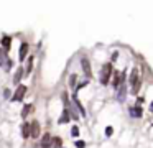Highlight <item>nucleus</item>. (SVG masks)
<instances>
[{"instance_id":"7ed1b4c3","label":"nucleus","mask_w":153,"mask_h":148,"mask_svg":"<svg viewBox=\"0 0 153 148\" xmlns=\"http://www.w3.org/2000/svg\"><path fill=\"white\" fill-rule=\"evenodd\" d=\"M125 97H127V87L123 84H120L117 87V101L119 102H125Z\"/></svg>"},{"instance_id":"39448f33","label":"nucleus","mask_w":153,"mask_h":148,"mask_svg":"<svg viewBox=\"0 0 153 148\" xmlns=\"http://www.w3.org/2000/svg\"><path fill=\"white\" fill-rule=\"evenodd\" d=\"M31 135V127H30V123H23V125H21V137L25 138H28Z\"/></svg>"},{"instance_id":"f8f14e48","label":"nucleus","mask_w":153,"mask_h":148,"mask_svg":"<svg viewBox=\"0 0 153 148\" xmlns=\"http://www.w3.org/2000/svg\"><path fill=\"white\" fill-rule=\"evenodd\" d=\"M50 143H51V137H50V133L43 135V140H41V147H43V148H50Z\"/></svg>"},{"instance_id":"f3484780","label":"nucleus","mask_w":153,"mask_h":148,"mask_svg":"<svg viewBox=\"0 0 153 148\" xmlns=\"http://www.w3.org/2000/svg\"><path fill=\"white\" fill-rule=\"evenodd\" d=\"M61 97H63V102H64V105H69V96H68V92H63L61 94Z\"/></svg>"},{"instance_id":"9d476101","label":"nucleus","mask_w":153,"mask_h":148,"mask_svg":"<svg viewBox=\"0 0 153 148\" xmlns=\"http://www.w3.org/2000/svg\"><path fill=\"white\" fill-rule=\"evenodd\" d=\"M26 53H28V45H26V43H21V46H20V61H25Z\"/></svg>"},{"instance_id":"dca6fc26","label":"nucleus","mask_w":153,"mask_h":148,"mask_svg":"<svg viewBox=\"0 0 153 148\" xmlns=\"http://www.w3.org/2000/svg\"><path fill=\"white\" fill-rule=\"evenodd\" d=\"M74 101H76V105H77V109H79V112H81V115L84 117V115H86V110H84V107L81 105V102L77 101V96H76V94H74Z\"/></svg>"},{"instance_id":"f257e3e1","label":"nucleus","mask_w":153,"mask_h":148,"mask_svg":"<svg viewBox=\"0 0 153 148\" xmlns=\"http://www.w3.org/2000/svg\"><path fill=\"white\" fill-rule=\"evenodd\" d=\"M110 76H112V64L110 63H107V64H104L102 66V71H101V84H107L109 79H110Z\"/></svg>"},{"instance_id":"a211bd4d","label":"nucleus","mask_w":153,"mask_h":148,"mask_svg":"<svg viewBox=\"0 0 153 148\" xmlns=\"http://www.w3.org/2000/svg\"><path fill=\"white\" fill-rule=\"evenodd\" d=\"M71 135L72 137H77V135H79V127H72L71 128Z\"/></svg>"},{"instance_id":"ddd939ff","label":"nucleus","mask_w":153,"mask_h":148,"mask_svg":"<svg viewBox=\"0 0 153 148\" xmlns=\"http://www.w3.org/2000/svg\"><path fill=\"white\" fill-rule=\"evenodd\" d=\"M10 36H3V40H2V48H3V51H8L10 50Z\"/></svg>"},{"instance_id":"4468645a","label":"nucleus","mask_w":153,"mask_h":148,"mask_svg":"<svg viewBox=\"0 0 153 148\" xmlns=\"http://www.w3.org/2000/svg\"><path fill=\"white\" fill-rule=\"evenodd\" d=\"M23 74H25V72H23V69H21V67H20V69H18V71L15 72V76H13V82H15V84H18Z\"/></svg>"},{"instance_id":"423d86ee","label":"nucleus","mask_w":153,"mask_h":148,"mask_svg":"<svg viewBox=\"0 0 153 148\" xmlns=\"http://www.w3.org/2000/svg\"><path fill=\"white\" fill-rule=\"evenodd\" d=\"M30 127H31V137H33V138H38V137H40V123H38V122H33Z\"/></svg>"},{"instance_id":"20e7f679","label":"nucleus","mask_w":153,"mask_h":148,"mask_svg":"<svg viewBox=\"0 0 153 148\" xmlns=\"http://www.w3.org/2000/svg\"><path fill=\"white\" fill-rule=\"evenodd\" d=\"M81 64H82V69H84V74H86V76H92V72H91V64H89V59H87V58H82Z\"/></svg>"},{"instance_id":"5701e85b","label":"nucleus","mask_w":153,"mask_h":148,"mask_svg":"<svg viewBox=\"0 0 153 148\" xmlns=\"http://www.w3.org/2000/svg\"><path fill=\"white\" fill-rule=\"evenodd\" d=\"M150 110H152V112H153V102H152V105H150Z\"/></svg>"},{"instance_id":"1a4fd4ad","label":"nucleus","mask_w":153,"mask_h":148,"mask_svg":"<svg viewBox=\"0 0 153 148\" xmlns=\"http://www.w3.org/2000/svg\"><path fill=\"white\" fill-rule=\"evenodd\" d=\"M142 109H140V105H137V107H130V115L132 117H135V118H138V117H142Z\"/></svg>"},{"instance_id":"9b49d317","label":"nucleus","mask_w":153,"mask_h":148,"mask_svg":"<svg viewBox=\"0 0 153 148\" xmlns=\"http://www.w3.org/2000/svg\"><path fill=\"white\" fill-rule=\"evenodd\" d=\"M31 112H33V105L31 104H26L25 107H23V110H21V117L26 118V115H30Z\"/></svg>"},{"instance_id":"4be33fe9","label":"nucleus","mask_w":153,"mask_h":148,"mask_svg":"<svg viewBox=\"0 0 153 148\" xmlns=\"http://www.w3.org/2000/svg\"><path fill=\"white\" fill-rule=\"evenodd\" d=\"M54 147H56V148H58V147H61V138H58V137L54 138Z\"/></svg>"},{"instance_id":"412c9836","label":"nucleus","mask_w":153,"mask_h":148,"mask_svg":"<svg viewBox=\"0 0 153 148\" xmlns=\"http://www.w3.org/2000/svg\"><path fill=\"white\" fill-rule=\"evenodd\" d=\"M76 147H77V148H84V147H86V143L81 142V140H77V142H76Z\"/></svg>"},{"instance_id":"6ab92c4d","label":"nucleus","mask_w":153,"mask_h":148,"mask_svg":"<svg viewBox=\"0 0 153 148\" xmlns=\"http://www.w3.org/2000/svg\"><path fill=\"white\" fill-rule=\"evenodd\" d=\"M69 84H71V87H74V84H76V74H72L71 79H69Z\"/></svg>"},{"instance_id":"2eb2a0df","label":"nucleus","mask_w":153,"mask_h":148,"mask_svg":"<svg viewBox=\"0 0 153 148\" xmlns=\"http://www.w3.org/2000/svg\"><path fill=\"white\" fill-rule=\"evenodd\" d=\"M31 66H33V58H30V59L26 61V67L23 69V72H25L26 76H28V74L31 72Z\"/></svg>"},{"instance_id":"0eeeda50","label":"nucleus","mask_w":153,"mask_h":148,"mask_svg":"<svg viewBox=\"0 0 153 148\" xmlns=\"http://www.w3.org/2000/svg\"><path fill=\"white\" fill-rule=\"evenodd\" d=\"M138 79H140V77H138V69H137V67H133V69H132V74H130V77H128L130 86H133V84H135Z\"/></svg>"},{"instance_id":"f03ea898","label":"nucleus","mask_w":153,"mask_h":148,"mask_svg":"<svg viewBox=\"0 0 153 148\" xmlns=\"http://www.w3.org/2000/svg\"><path fill=\"white\" fill-rule=\"evenodd\" d=\"M25 94H26V86H18L15 94H13V97H12V101H13V102H20Z\"/></svg>"},{"instance_id":"aec40b11","label":"nucleus","mask_w":153,"mask_h":148,"mask_svg":"<svg viewBox=\"0 0 153 148\" xmlns=\"http://www.w3.org/2000/svg\"><path fill=\"white\" fill-rule=\"evenodd\" d=\"M112 133H114V128L112 127H107V128H105V135H107V137H110Z\"/></svg>"},{"instance_id":"6e6552de","label":"nucleus","mask_w":153,"mask_h":148,"mask_svg":"<svg viewBox=\"0 0 153 148\" xmlns=\"http://www.w3.org/2000/svg\"><path fill=\"white\" fill-rule=\"evenodd\" d=\"M69 110H68V109H64V110H63V115L61 117H59V120H58V122L59 123H68L69 122V118H71V115H69Z\"/></svg>"}]
</instances>
